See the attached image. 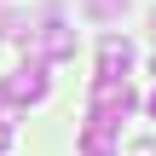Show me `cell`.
I'll use <instances>...</instances> for the list:
<instances>
[{"label": "cell", "instance_id": "1", "mask_svg": "<svg viewBox=\"0 0 156 156\" xmlns=\"http://www.w3.org/2000/svg\"><path fill=\"white\" fill-rule=\"evenodd\" d=\"M64 58H75V29L58 12H46V23L23 35V64H41L46 69V64H64Z\"/></svg>", "mask_w": 156, "mask_h": 156}, {"label": "cell", "instance_id": "2", "mask_svg": "<svg viewBox=\"0 0 156 156\" xmlns=\"http://www.w3.org/2000/svg\"><path fill=\"white\" fill-rule=\"evenodd\" d=\"M133 104H139V93H133L127 81H93V116H87V122H98V127L116 133L122 116H127Z\"/></svg>", "mask_w": 156, "mask_h": 156}, {"label": "cell", "instance_id": "3", "mask_svg": "<svg viewBox=\"0 0 156 156\" xmlns=\"http://www.w3.org/2000/svg\"><path fill=\"white\" fill-rule=\"evenodd\" d=\"M0 93H6V104H12V110L41 104V98H46V69H41V64H23V69H17V75L0 87Z\"/></svg>", "mask_w": 156, "mask_h": 156}, {"label": "cell", "instance_id": "4", "mask_svg": "<svg viewBox=\"0 0 156 156\" xmlns=\"http://www.w3.org/2000/svg\"><path fill=\"white\" fill-rule=\"evenodd\" d=\"M127 69H133L127 35H104L98 41V81H127Z\"/></svg>", "mask_w": 156, "mask_h": 156}, {"label": "cell", "instance_id": "5", "mask_svg": "<svg viewBox=\"0 0 156 156\" xmlns=\"http://www.w3.org/2000/svg\"><path fill=\"white\" fill-rule=\"evenodd\" d=\"M122 6H127V0H87V12H93V17H104V23H110V17H122Z\"/></svg>", "mask_w": 156, "mask_h": 156}, {"label": "cell", "instance_id": "6", "mask_svg": "<svg viewBox=\"0 0 156 156\" xmlns=\"http://www.w3.org/2000/svg\"><path fill=\"white\" fill-rule=\"evenodd\" d=\"M127 156H156V139H139V145H127Z\"/></svg>", "mask_w": 156, "mask_h": 156}, {"label": "cell", "instance_id": "7", "mask_svg": "<svg viewBox=\"0 0 156 156\" xmlns=\"http://www.w3.org/2000/svg\"><path fill=\"white\" fill-rule=\"evenodd\" d=\"M6 145H12V127H0V156H6Z\"/></svg>", "mask_w": 156, "mask_h": 156}, {"label": "cell", "instance_id": "8", "mask_svg": "<svg viewBox=\"0 0 156 156\" xmlns=\"http://www.w3.org/2000/svg\"><path fill=\"white\" fill-rule=\"evenodd\" d=\"M145 104H151V116H156V93H151V98H145Z\"/></svg>", "mask_w": 156, "mask_h": 156}, {"label": "cell", "instance_id": "9", "mask_svg": "<svg viewBox=\"0 0 156 156\" xmlns=\"http://www.w3.org/2000/svg\"><path fill=\"white\" fill-rule=\"evenodd\" d=\"M151 35H156V17H151Z\"/></svg>", "mask_w": 156, "mask_h": 156}]
</instances>
